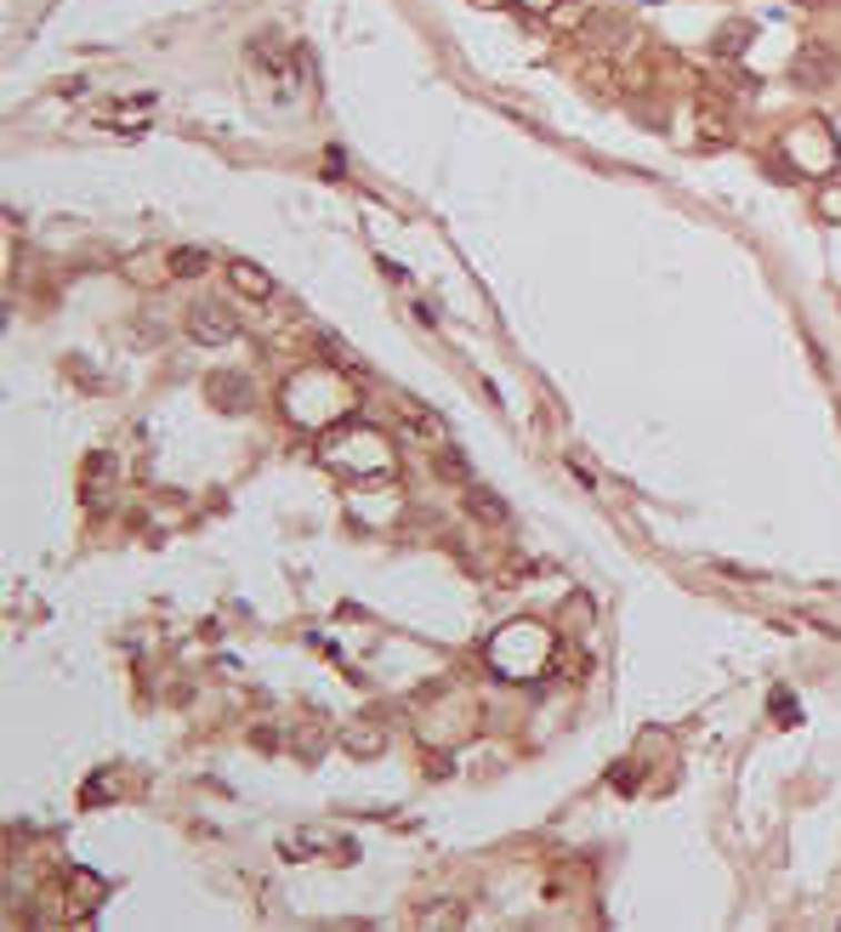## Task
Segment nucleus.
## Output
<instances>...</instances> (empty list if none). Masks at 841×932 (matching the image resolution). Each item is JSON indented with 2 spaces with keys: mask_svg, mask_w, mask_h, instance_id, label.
Listing matches in <instances>:
<instances>
[{
  "mask_svg": "<svg viewBox=\"0 0 841 932\" xmlns=\"http://www.w3.org/2000/svg\"><path fill=\"white\" fill-rule=\"evenodd\" d=\"M188 335L200 341V348H228V341H239V313H228L217 302H200L188 313Z\"/></svg>",
  "mask_w": 841,
  "mask_h": 932,
  "instance_id": "obj_1",
  "label": "nucleus"
},
{
  "mask_svg": "<svg viewBox=\"0 0 841 932\" xmlns=\"http://www.w3.org/2000/svg\"><path fill=\"white\" fill-rule=\"evenodd\" d=\"M228 284H233V297H244V302H273V297H279L273 273L257 268V262H233V268H228Z\"/></svg>",
  "mask_w": 841,
  "mask_h": 932,
  "instance_id": "obj_2",
  "label": "nucleus"
},
{
  "mask_svg": "<svg viewBox=\"0 0 841 932\" xmlns=\"http://www.w3.org/2000/svg\"><path fill=\"white\" fill-rule=\"evenodd\" d=\"M399 421H404V432H416V438H427V444H443V415L438 410H427V404H399Z\"/></svg>",
  "mask_w": 841,
  "mask_h": 932,
  "instance_id": "obj_3",
  "label": "nucleus"
},
{
  "mask_svg": "<svg viewBox=\"0 0 841 932\" xmlns=\"http://www.w3.org/2000/svg\"><path fill=\"white\" fill-rule=\"evenodd\" d=\"M324 848H330L324 830H284V836H279V853H284V859H313V853H324Z\"/></svg>",
  "mask_w": 841,
  "mask_h": 932,
  "instance_id": "obj_4",
  "label": "nucleus"
},
{
  "mask_svg": "<svg viewBox=\"0 0 841 932\" xmlns=\"http://www.w3.org/2000/svg\"><path fill=\"white\" fill-rule=\"evenodd\" d=\"M467 512L489 529H507V501H494L489 489H467Z\"/></svg>",
  "mask_w": 841,
  "mask_h": 932,
  "instance_id": "obj_5",
  "label": "nucleus"
},
{
  "mask_svg": "<svg viewBox=\"0 0 841 932\" xmlns=\"http://www.w3.org/2000/svg\"><path fill=\"white\" fill-rule=\"evenodd\" d=\"M206 268H211V257L200 251V244H182V251H171V273H177V279H200Z\"/></svg>",
  "mask_w": 841,
  "mask_h": 932,
  "instance_id": "obj_6",
  "label": "nucleus"
},
{
  "mask_svg": "<svg viewBox=\"0 0 841 932\" xmlns=\"http://www.w3.org/2000/svg\"><path fill=\"white\" fill-rule=\"evenodd\" d=\"M211 392L222 399V410H244V404H251V381H228V375H217Z\"/></svg>",
  "mask_w": 841,
  "mask_h": 932,
  "instance_id": "obj_7",
  "label": "nucleus"
},
{
  "mask_svg": "<svg viewBox=\"0 0 841 932\" xmlns=\"http://www.w3.org/2000/svg\"><path fill=\"white\" fill-rule=\"evenodd\" d=\"M69 893H74L80 904H97V899H103V881L86 875V870H69Z\"/></svg>",
  "mask_w": 841,
  "mask_h": 932,
  "instance_id": "obj_8",
  "label": "nucleus"
},
{
  "mask_svg": "<svg viewBox=\"0 0 841 932\" xmlns=\"http://www.w3.org/2000/svg\"><path fill=\"white\" fill-rule=\"evenodd\" d=\"M438 472H443V478H467V461H455V455H438Z\"/></svg>",
  "mask_w": 841,
  "mask_h": 932,
  "instance_id": "obj_9",
  "label": "nucleus"
},
{
  "mask_svg": "<svg viewBox=\"0 0 841 932\" xmlns=\"http://www.w3.org/2000/svg\"><path fill=\"white\" fill-rule=\"evenodd\" d=\"M348 745H353V751H381V733H353Z\"/></svg>",
  "mask_w": 841,
  "mask_h": 932,
  "instance_id": "obj_10",
  "label": "nucleus"
},
{
  "mask_svg": "<svg viewBox=\"0 0 841 932\" xmlns=\"http://www.w3.org/2000/svg\"><path fill=\"white\" fill-rule=\"evenodd\" d=\"M523 7H529V12H552V7H558V0H523Z\"/></svg>",
  "mask_w": 841,
  "mask_h": 932,
  "instance_id": "obj_11",
  "label": "nucleus"
},
{
  "mask_svg": "<svg viewBox=\"0 0 841 932\" xmlns=\"http://www.w3.org/2000/svg\"><path fill=\"white\" fill-rule=\"evenodd\" d=\"M478 7H501V0H478Z\"/></svg>",
  "mask_w": 841,
  "mask_h": 932,
  "instance_id": "obj_12",
  "label": "nucleus"
}]
</instances>
